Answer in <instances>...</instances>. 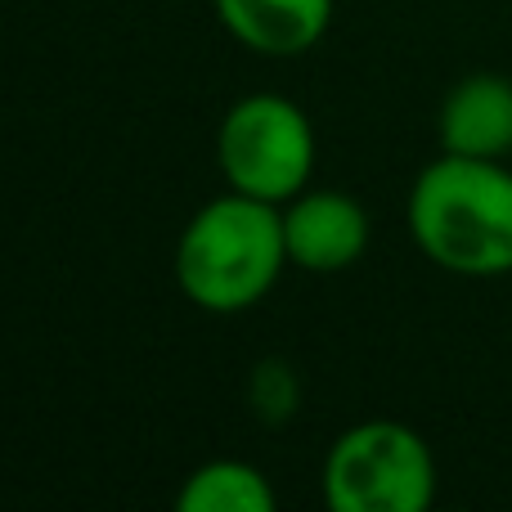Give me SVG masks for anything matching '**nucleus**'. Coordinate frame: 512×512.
Listing matches in <instances>:
<instances>
[{"label":"nucleus","instance_id":"nucleus-3","mask_svg":"<svg viewBox=\"0 0 512 512\" xmlns=\"http://www.w3.org/2000/svg\"><path fill=\"white\" fill-rule=\"evenodd\" d=\"M333 512H427L436 499V454L409 423L369 418L346 427L324 459Z\"/></svg>","mask_w":512,"mask_h":512},{"label":"nucleus","instance_id":"nucleus-5","mask_svg":"<svg viewBox=\"0 0 512 512\" xmlns=\"http://www.w3.org/2000/svg\"><path fill=\"white\" fill-rule=\"evenodd\" d=\"M288 261L306 274H342L369 252V212L342 189L306 185L283 203Z\"/></svg>","mask_w":512,"mask_h":512},{"label":"nucleus","instance_id":"nucleus-1","mask_svg":"<svg viewBox=\"0 0 512 512\" xmlns=\"http://www.w3.org/2000/svg\"><path fill=\"white\" fill-rule=\"evenodd\" d=\"M405 225L441 270L463 279L512 274V167L504 158L441 153L418 171Z\"/></svg>","mask_w":512,"mask_h":512},{"label":"nucleus","instance_id":"nucleus-8","mask_svg":"<svg viewBox=\"0 0 512 512\" xmlns=\"http://www.w3.org/2000/svg\"><path fill=\"white\" fill-rule=\"evenodd\" d=\"M274 504L270 477L243 459L198 463L176 495L180 512H274Z\"/></svg>","mask_w":512,"mask_h":512},{"label":"nucleus","instance_id":"nucleus-4","mask_svg":"<svg viewBox=\"0 0 512 512\" xmlns=\"http://www.w3.org/2000/svg\"><path fill=\"white\" fill-rule=\"evenodd\" d=\"M315 126L288 95H243L216 131V162L234 194L283 207L315 176Z\"/></svg>","mask_w":512,"mask_h":512},{"label":"nucleus","instance_id":"nucleus-6","mask_svg":"<svg viewBox=\"0 0 512 512\" xmlns=\"http://www.w3.org/2000/svg\"><path fill=\"white\" fill-rule=\"evenodd\" d=\"M441 153L463 158H508L512 153V77L472 72L454 81L436 113Z\"/></svg>","mask_w":512,"mask_h":512},{"label":"nucleus","instance_id":"nucleus-7","mask_svg":"<svg viewBox=\"0 0 512 512\" xmlns=\"http://www.w3.org/2000/svg\"><path fill=\"white\" fill-rule=\"evenodd\" d=\"M225 32L265 59H297L324 41L333 0H216Z\"/></svg>","mask_w":512,"mask_h":512},{"label":"nucleus","instance_id":"nucleus-2","mask_svg":"<svg viewBox=\"0 0 512 512\" xmlns=\"http://www.w3.org/2000/svg\"><path fill=\"white\" fill-rule=\"evenodd\" d=\"M176 283L207 315H239L270 297L288 270L283 207L248 194H221L185 221L176 239Z\"/></svg>","mask_w":512,"mask_h":512}]
</instances>
